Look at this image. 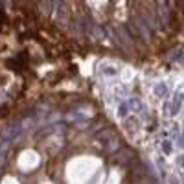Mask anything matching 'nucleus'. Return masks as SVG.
<instances>
[{"mask_svg": "<svg viewBox=\"0 0 184 184\" xmlns=\"http://www.w3.org/2000/svg\"><path fill=\"white\" fill-rule=\"evenodd\" d=\"M182 100H184V94H182V92H177V94H175V100L169 103V110H168V114H169V116H175V114L179 112V109H180V103H182Z\"/></svg>", "mask_w": 184, "mask_h": 184, "instance_id": "obj_1", "label": "nucleus"}, {"mask_svg": "<svg viewBox=\"0 0 184 184\" xmlns=\"http://www.w3.org/2000/svg\"><path fill=\"white\" fill-rule=\"evenodd\" d=\"M155 92H156V96H166V85H164V83H160V85H156Z\"/></svg>", "mask_w": 184, "mask_h": 184, "instance_id": "obj_2", "label": "nucleus"}, {"mask_svg": "<svg viewBox=\"0 0 184 184\" xmlns=\"http://www.w3.org/2000/svg\"><path fill=\"white\" fill-rule=\"evenodd\" d=\"M127 110H129V107L123 103V105H120V109H118V114H120V116L123 118V116H127Z\"/></svg>", "mask_w": 184, "mask_h": 184, "instance_id": "obj_3", "label": "nucleus"}, {"mask_svg": "<svg viewBox=\"0 0 184 184\" xmlns=\"http://www.w3.org/2000/svg\"><path fill=\"white\" fill-rule=\"evenodd\" d=\"M129 105H133V110H140L142 109V105H140V101H138V100H131Z\"/></svg>", "mask_w": 184, "mask_h": 184, "instance_id": "obj_4", "label": "nucleus"}, {"mask_svg": "<svg viewBox=\"0 0 184 184\" xmlns=\"http://www.w3.org/2000/svg\"><path fill=\"white\" fill-rule=\"evenodd\" d=\"M164 151L166 153H171V144L169 142H164Z\"/></svg>", "mask_w": 184, "mask_h": 184, "instance_id": "obj_5", "label": "nucleus"}, {"mask_svg": "<svg viewBox=\"0 0 184 184\" xmlns=\"http://www.w3.org/2000/svg\"><path fill=\"white\" fill-rule=\"evenodd\" d=\"M179 164L184 168V155H182V156H179Z\"/></svg>", "mask_w": 184, "mask_h": 184, "instance_id": "obj_6", "label": "nucleus"}]
</instances>
